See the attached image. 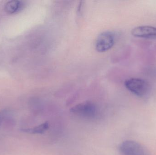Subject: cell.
Masks as SVG:
<instances>
[{"instance_id": "obj_1", "label": "cell", "mask_w": 156, "mask_h": 155, "mask_svg": "<svg viewBox=\"0 0 156 155\" xmlns=\"http://www.w3.org/2000/svg\"><path fill=\"white\" fill-rule=\"evenodd\" d=\"M124 85L128 91L140 97L146 95L150 90V85L148 82L140 78L127 79L125 82Z\"/></svg>"}, {"instance_id": "obj_2", "label": "cell", "mask_w": 156, "mask_h": 155, "mask_svg": "<svg viewBox=\"0 0 156 155\" xmlns=\"http://www.w3.org/2000/svg\"><path fill=\"white\" fill-rule=\"evenodd\" d=\"M119 150L123 155H149L143 145L130 140L123 142L119 147Z\"/></svg>"}, {"instance_id": "obj_3", "label": "cell", "mask_w": 156, "mask_h": 155, "mask_svg": "<svg viewBox=\"0 0 156 155\" xmlns=\"http://www.w3.org/2000/svg\"><path fill=\"white\" fill-rule=\"evenodd\" d=\"M115 43V36L111 32H105L99 35L96 39L95 47L99 52H104L111 49Z\"/></svg>"}, {"instance_id": "obj_4", "label": "cell", "mask_w": 156, "mask_h": 155, "mask_svg": "<svg viewBox=\"0 0 156 155\" xmlns=\"http://www.w3.org/2000/svg\"><path fill=\"white\" fill-rule=\"evenodd\" d=\"M70 111L73 113L86 117H93L96 114L97 107L95 104L86 101L73 106Z\"/></svg>"}, {"instance_id": "obj_5", "label": "cell", "mask_w": 156, "mask_h": 155, "mask_svg": "<svg viewBox=\"0 0 156 155\" xmlns=\"http://www.w3.org/2000/svg\"><path fill=\"white\" fill-rule=\"evenodd\" d=\"M135 37L145 39H156V27L150 25H141L135 27L131 32Z\"/></svg>"}, {"instance_id": "obj_6", "label": "cell", "mask_w": 156, "mask_h": 155, "mask_svg": "<svg viewBox=\"0 0 156 155\" xmlns=\"http://www.w3.org/2000/svg\"><path fill=\"white\" fill-rule=\"evenodd\" d=\"M23 7V4L19 1H9L5 4V10L9 14H14L21 11Z\"/></svg>"}, {"instance_id": "obj_7", "label": "cell", "mask_w": 156, "mask_h": 155, "mask_svg": "<svg viewBox=\"0 0 156 155\" xmlns=\"http://www.w3.org/2000/svg\"><path fill=\"white\" fill-rule=\"evenodd\" d=\"M49 127V125L48 123V122H45L33 128L22 129L21 131L24 133L34 134H43L48 130Z\"/></svg>"}, {"instance_id": "obj_8", "label": "cell", "mask_w": 156, "mask_h": 155, "mask_svg": "<svg viewBox=\"0 0 156 155\" xmlns=\"http://www.w3.org/2000/svg\"><path fill=\"white\" fill-rule=\"evenodd\" d=\"M1 120H2V116H1V115H0V124H1Z\"/></svg>"}]
</instances>
